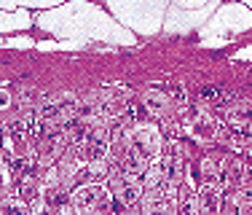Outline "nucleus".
Instances as JSON below:
<instances>
[{
	"label": "nucleus",
	"mask_w": 252,
	"mask_h": 215,
	"mask_svg": "<svg viewBox=\"0 0 252 215\" xmlns=\"http://www.w3.org/2000/svg\"><path fill=\"white\" fill-rule=\"evenodd\" d=\"M252 27V14L247 5H223L220 14L212 19V25L204 27V35L218 33V30H225V33H242V30Z\"/></svg>",
	"instance_id": "obj_1"
},
{
	"label": "nucleus",
	"mask_w": 252,
	"mask_h": 215,
	"mask_svg": "<svg viewBox=\"0 0 252 215\" xmlns=\"http://www.w3.org/2000/svg\"><path fill=\"white\" fill-rule=\"evenodd\" d=\"M32 25V19L25 14V11H16V14H11V11H0V33H11V30H25Z\"/></svg>",
	"instance_id": "obj_2"
},
{
	"label": "nucleus",
	"mask_w": 252,
	"mask_h": 215,
	"mask_svg": "<svg viewBox=\"0 0 252 215\" xmlns=\"http://www.w3.org/2000/svg\"><path fill=\"white\" fill-rule=\"evenodd\" d=\"M62 0H0V8H19V5H27V8H51V5H59Z\"/></svg>",
	"instance_id": "obj_3"
},
{
	"label": "nucleus",
	"mask_w": 252,
	"mask_h": 215,
	"mask_svg": "<svg viewBox=\"0 0 252 215\" xmlns=\"http://www.w3.org/2000/svg\"><path fill=\"white\" fill-rule=\"evenodd\" d=\"M242 3H244V5H247V8H252V0H242Z\"/></svg>",
	"instance_id": "obj_4"
}]
</instances>
